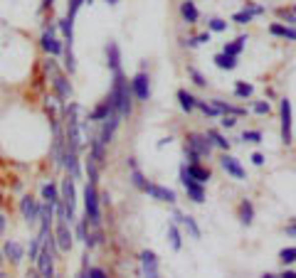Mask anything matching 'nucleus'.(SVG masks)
<instances>
[{"label": "nucleus", "instance_id": "1", "mask_svg": "<svg viewBox=\"0 0 296 278\" xmlns=\"http://www.w3.org/2000/svg\"><path fill=\"white\" fill-rule=\"evenodd\" d=\"M106 101H109L111 111H116L121 118L131 116V111H133V94H131V84L126 82L124 71H113V86Z\"/></svg>", "mask_w": 296, "mask_h": 278}, {"label": "nucleus", "instance_id": "2", "mask_svg": "<svg viewBox=\"0 0 296 278\" xmlns=\"http://www.w3.org/2000/svg\"><path fill=\"white\" fill-rule=\"evenodd\" d=\"M52 246H55V239L44 237V244L40 254H37V276L40 278H55V256H52Z\"/></svg>", "mask_w": 296, "mask_h": 278}, {"label": "nucleus", "instance_id": "3", "mask_svg": "<svg viewBox=\"0 0 296 278\" xmlns=\"http://www.w3.org/2000/svg\"><path fill=\"white\" fill-rule=\"evenodd\" d=\"M84 209H86V222L99 226V222H101L99 195H97V185H92V182H86V187H84Z\"/></svg>", "mask_w": 296, "mask_h": 278}, {"label": "nucleus", "instance_id": "4", "mask_svg": "<svg viewBox=\"0 0 296 278\" xmlns=\"http://www.w3.org/2000/svg\"><path fill=\"white\" fill-rule=\"evenodd\" d=\"M180 182H183V187L188 190V197H190L193 202H197V205H202V202H205V187L190 178V172H188V167H185V165L180 167Z\"/></svg>", "mask_w": 296, "mask_h": 278}, {"label": "nucleus", "instance_id": "5", "mask_svg": "<svg viewBox=\"0 0 296 278\" xmlns=\"http://www.w3.org/2000/svg\"><path fill=\"white\" fill-rule=\"evenodd\" d=\"M151 79H148V74L146 71H139L136 77H133V82H131V94L139 98V101H148L151 96Z\"/></svg>", "mask_w": 296, "mask_h": 278}, {"label": "nucleus", "instance_id": "6", "mask_svg": "<svg viewBox=\"0 0 296 278\" xmlns=\"http://www.w3.org/2000/svg\"><path fill=\"white\" fill-rule=\"evenodd\" d=\"M188 150H193L197 158H202V155H210L212 150V143L208 140V136H202V133H190L188 136V145H185Z\"/></svg>", "mask_w": 296, "mask_h": 278}, {"label": "nucleus", "instance_id": "7", "mask_svg": "<svg viewBox=\"0 0 296 278\" xmlns=\"http://www.w3.org/2000/svg\"><path fill=\"white\" fill-rule=\"evenodd\" d=\"M294 116H291V101L289 98H284L282 101V140L289 145L291 143V121Z\"/></svg>", "mask_w": 296, "mask_h": 278}, {"label": "nucleus", "instance_id": "8", "mask_svg": "<svg viewBox=\"0 0 296 278\" xmlns=\"http://www.w3.org/2000/svg\"><path fill=\"white\" fill-rule=\"evenodd\" d=\"M141 266H143V276L146 278H161L158 276V256L153 251H141Z\"/></svg>", "mask_w": 296, "mask_h": 278}, {"label": "nucleus", "instance_id": "9", "mask_svg": "<svg viewBox=\"0 0 296 278\" xmlns=\"http://www.w3.org/2000/svg\"><path fill=\"white\" fill-rule=\"evenodd\" d=\"M55 244H57V249H59V251H70L72 249V232H70V224H67V222L57 224Z\"/></svg>", "mask_w": 296, "mask_h": 278}, {"label": "nucleus", "instance_id": "10", "mask_svg": "<svg viewBox=\"0 0 296 278\" xmlns=\"http://www.w3.org/2000/svg\"><path fill=\"white\" fill-rule=\"evenodd\" d=\"M119 113H109V118H104V128H101V133H99V140L104 143V145H109L113 138V133H116V128H119Z\"/></svg>", "mask_w": 296, "mask_h": 278}, {"label": "nucleus", "instance_id": "11", "mask_svg": "<svg viewBox=\"0 0 296 278\" xmlns=\"http://www.w3.org/2000/svg\"><path fill=\"white\" fill-rule=\"evenodd\" d=\"M20 212H22L25 222H35V219H40V205H37L32 197H22V199H20Z\"/></svg>", "mask_w": 296, "mask_h": 278}, {"label": "nucleus", "instance_id": "12", "mask_svg": "<svg viewBox=\"0 0 296 278\" xmlns=\"http://www.w3.org/2000/svg\"><path fill=\"white\" fill-rule=\"evenodd\" d=\"M262 13H264V8H262V5H252V3H247V8H244L242 13L232 15V22H237V25H247V22H252L254 15H262Z\"/></svg>", "mask_w": 296, "mask_h": 278}, {"label": "nucleus", "instance_id": "13", "mask_svg": "<svg viewBox=\"0 0 296 278\" xmlns=\"http://www.w3.org/2000/svg\"><path fill=\"white\" fill-rule=\"evenodd\" d=\"M143 192H148L153 199H161V202H175V192H173V190L161 187V185H153V182H148Z\"/></svg>", "mask_w": 296, "mask_h": 278}, {"label": "nucleus", "instance_id": "14", "mask_svg": "<svg viewBox=\"0 0 296 278\" xmlns=\"http://www.w3.org/2000/svg\"><path fill=\"white\" fill-rule=\"evenodd\" d=\"M220 165L225 167L227 175H232V178H237V180H244V167L240 165V160H237V158H232V155H225V158L220 160Z\"/></svg>", "mask_w": 296, "mask_h": 278}, {"label": "nucleus", "instance_id": "15", "mask_svg": "<svg viewBox=\"0 0 296 278\" xmlns=\"http://www.w3.org/2000/svg\"><path fill=\"white\" fill-rule=\"evenodd\" d=\"M106 62H109L111 71H121V49H119L116 42L106 44Z\"/></svg>", "mask_w": 296, "mask_h": 278}, {"label": "nucleus", "instance_id": "16", "mask_svg": "<svg viewBox=\"0 0 296 278\" xmlns=\"http://www.w3.org/2000/svg\"><path fill=\"white\" fill-rule=\"evenodd\" d=\"M3 256H8L13 264H20V261H22V256H25V249H22V244H20V241H8V244H5V249H3Z\"/></svg>", "mask_w": 296, "mask_h": 278}, {"label": "nucleus", "instance_id": "17", "mask_svg": "<svg viewBox=\"0 0 296 278\" xmlns=\"http://www.w3.org/2000/svg\"><path fill=\"white\" fill-rule=\"evenodd\" d=\"M59 163H64V167L70 170L72 180H74V178H79V160H77V153H74V150H64Z\"/></svg>", "mask_w": 296, "mask_h": 278}, {"label": "nucleus", "instance_id": "18", "mask_svg": "<svg viewBox=\"0 0 296 278\" xmlns=\"http://www.w3.org/2000/svg\"><path fill=\"white\" fill-rule=\"evenodd\" d=\"M42 47H44V52H50V55H62V49H64V47H62V42L52 35V30L42 35Z\"/></svg>", "mask_w": 296, "mask_h": 278}, {"label": "nucleus", "instance_id": "19", "mask_svg": "<svg viewBox=\"0 0 296 278\" xmlns=\"http://www.w3.org/2000/svg\"><path fill=\"white\" fill-rule=\"evenodd\" d=\"M188 167V172H190V178L195 182H200V185H205V182L210 180V170H205V167H200L195 163V165H185Z\"/></svg>", "mask_w": 296, "mask_h": 278}, {"label": "nucleus", "instance_id": "20", "mask_svg": "<svg viewBox=\"0 0 296 278\" xmlns=\"http://www.w3.org/2000/svg\"><path fill=\"white\" fill-rule=\"evenodd\" d=\"M212 106L217 109V113H230V116H242L244 113V109H237V106H232V104H225V101H220V98H215L212 101Z\"/></svg>", "mask_w": 296, "mask_h": 278}, {"label": "nucleus", "instance_id": "21", "mask_svg": "<svg viewBox=\"0 0 296 278\" xmlns=\"http://www.w3.org/2000/svg\"><path fill=\"white\" fill-rule=\"evenodd\" d=\"M175 219L183 224L185 229H188V232H190V234H193L195 239H200V226L195 224V219H193L190 214H175Z\"/></svg>", "mask_w": 296, "mask_h": 278}, {"label": "nucleus", "instance_id": "22", "mask_svg": "<svg viewBox=\"0 0 296 278\" xmlns=\"http://www.w3.org/2000/svg\"><path fill=\"white\" fill-rule=\"evenodd\" d=\"M180 15H183L188 22H197V17H200V13H197V8H195L193 0H185L183 5H180Z\"/></svg>", "mask_w": 296, "mask_h": 278}, {"label": "nucleus", "instance_id": "23", "mask_svg": "<svg viewBox=\"0 0 296 278\" xmlns=\"http://www.w3.org/2000/svg\"><path fill=\"white\" fill-rule=\"evenodd\" d=\"M109 113H116V111H111L109 101H104V104H99L97 109L89 113V121H104V118H109Z\"/></svg>", "mask_w": 296, "mask_h": 278}, {"label": "nucleus", "instance_id": "24", "mask_svg": "<svg viewBox=\"0 0 296 278\" xmlns=\"http://www.w3.org/2000/svg\"><path fill=\"white\" fill-rule=\"evenodd\" d=\"M55 86H57V94H59V98H70L72 86H70V82H67V77L55 74Z\"/></svg>", "mask_w": 296, "mask_h": 278}, {"label": "nucleus", "instance_id": "25", "mask_svg": "<svg viewBox=\"0 0 296 278\" xmlns=\"http://www.w3.org/2000/svg\"><path fill=\"white\" fill-rule=\"evenodd\" d=\"M244 44H247V37H237L235 42H230L225 44V49H222V55H230V57H240V52L244 49Z\"/></svg>", "mask_w": 296, "mask_h": 278}, {"label": "nucleus", "instance_id": "26", "mask_svg": "<svg viewBox=\"0 0 296 278\" xmlns=\"http://www.w3.org/2000/svg\"><path fill=\"white\" fill-rule=\"evenodd\" d=\"M240 219H242V224H247V226L254 222V207L249 199H244L240 205Z\"/></svg>", "mask_w": 296, "mask_h": 278}, {"label": "nucleus", "instance_id": "27", "mask_svg": "<svg viewBox=\"0 0 296 278\" xmlns=\"http://www.w3.org/2000/svg\"><path fill=\"white\" fill-rule=\"evenodd\" d=\"M178 101H180V109L190 113L193 109H195V101H197V98L193 96V94H188L185 89H180V91H178Z\"/></svg>", "mask_w": 296, "mask_h": 278}, {"label": "nucleus", "instance_id": "28", "mask_svg": "<svg viewBox=\"0 0 296 278\" xmlns=\"http://www.w3.org/2000/svg\"><path fill=\"white\" fill-rule=\"evenodd\" d=\"M220 69H235L237 67V57H230V55H217L212 59Z\"/></svg>", "mask_w": 296, "mask_h": 278}, {"label": "nucleus", "instance_id": "29", "mask_svg": "<svg viewBox=\"0 0 296 278\" xmlns=\"http://www.w3.org/2000/svg\"><path fill=\"white\" fill-rule=\"evenodd\" d=\"M42 197H44V202H47V205H57V202H59L57 185H52V182H50V185H44V187H42Z\"/></svg>", "mask_w": 296, "mask_h": 278}, {"label": "nucleus", "instance_id": "30", "mask_svg": "<svg viewBox=\"0 0 296 278\" xmlns=\"http://www.w3.org/2000/svg\"><path fill=\"white\" fill-rule=\"evenodd\" d=\"M208 140H210L212 145L222 148V150H227V148H230V140H227L222 133H217V131H208Z\"/></svg>", "mask_w": 296, "mask_h": 278}, {"label": "nucleus", "instance_id": "31", "mask_svg": "<svg viewBox=\"0 0 296 278\" xmlns=\"http://www.w3.org/2000/svg\"><path fill=\"white\" fill-rule=\"evenodd\" d=\"M168 237H170V246H173L175 251L183 246V239H180V232H178V226H175V224H170V226H168Z\"/></svg>", "mask_w": 296, "mask_h": 278}, {"label": "nucleus", "instance_id": "32", "mask_svg": "<svg viewBox=\"0 0 296 278\" xmlns=\"http://www.w3.org/2000/svg\"><path fill=\"white\" fill-rule=\"evenodd\" d=\"M252 91H254L252 84H247V82H237V84H235V94H237L240 98L252 96Z\"/></svg>", "mask_w": 296, "mask_h": 278}, {"label": "nucleus", "instance_id": "33", "mask_svg": "<svg viewBox=\"0 0 296 278\" xmlns=\"http://www.w3.org/2000/svg\"><path fill=\"white\" fill-rule=\"evenodd\" d=\"M131 182H133L139 190H146V185H148V180L143 178V172L139 170V167H133V170H131Z\"/></svg>", "mask_w": 296, "mask_h": 278}, {"label": "nucleus", "instance_id": "34", "mask_svg": "<svg viewBox=\"0 0 296 278\" xmlns=\"http://www.w3.org/2000/svg\"><path fill=\"white\" fill-rule=\"evenodd\" d=\"M205 42H210V32H202V35H197L193 40H188L185 47H200V44H205Z\"/></svg>", "mask_w": 296, "mask_h": 278}, {"label": "nucleus", "instance_id": "35", "mask_svg": "<svg viewBox=\"0 0 296 278\" xmlns=\"http://www.w3.org/2000/svg\"><path fill=\"white\" fill-rule=\"evenodd\" d=\"M195 109H200L205 116H217V109L212 104H208V101H195Z\"/></svg>", "mask_w": 296, "mask_h": 278}, {"label": "nucleus", "instance_id": "36", "mask_svg": "<svg viewBox=\"0 0 296 278\" xmlns=\"http://www.w3.org/2000/svg\"><path fill=\"white\" fill-rule=\"evenodd\" d=\"M294 259H296L294 246H289V249H284L282 254H279V261H282V264H294Z\"/></svg>", "mask_w": 296, "mask_h": 278}, {"label": "nucleus", "instance_id": "37", "mask_svg": "<svg viewBox=\"0 0 296 278\" xmlns=\"http://www.w3.org/2000/svg\"><path fill=\"white\" fill-rule=\"evenodd\" d=\"M208 25H210L212 32H225V30H227V22H225V20H220V17H212Z\"/></svg>", "mask_w": 296, "mask_h": 278}, {"label": "nucleus", "instance_id": "38", "mask_svg": "<svg viewBox=\"0 0 296 278\" xmlns=\"http://www.w3.org/2000/svg\"><path fill=\"white\" fill-rule=\"evenodd\" d=\"M59 28H62V32H64L67 42L72 44V28H74V20H62V22H59Z\"/></svg>", "mask_w": 296, "mask_h": 278}, {"label": "nucleus", "instance_id": "39", "mask_svg": "<svg viewBox=\"0 0 296 278\" xmlns=\"http://www.w3.org/2000/svg\"><path fill=\"white\" fill-rule=\"evenodd\" d=\"M242 140H249V143H262V133L259 131H244Z\"/></svg>", "mask_w": 296, "mask_h": 278}, {"label": "nucleus", "instance_id": "40", "mask_svg": "<svg viewBox=\"0 0 296 278\" xmlns=\"http://www.w3.org/2000/svg\"><path fill=\"white\" fill-rule=\"evenodd\" d=\"M271 111V106H269V101H257L254 104V113H259V116H264V113Z\"/></svg>", "mask_w": 296, "mask_h": 278}, {"label": "nucleus", "instance_id": "41", "mask_svg": "<svg viewBox=\"0 0 296 278\" xmlns=\"http://www.w3.org/2000/svg\"><path fill=\"white\" fill-rule=\"evenodd\" d=\"M86 276H89V278H109V276H106V271H104V268H99V266H92V268L86 271Z\"/></svg>", "mask_w": 296, "mask_h": 278}, {"label": "nucleus", "instance_id": "42", "mask_svg": "<svg viewBox=\"0 0 296 278\" xmlns=\"http://www.w3.org/2000/svg\"><path fill=\"white\" fill-rule=\"evenodd\" d=\"M188 74L193 77V82H195L197 86H205V84H208V82H205V77H202V74H200V71H197V69H193V67L188 69Z\"/></svg>", "mask_w": 296, "mask_h": 278}, {"label": "nucleus", "instance_id": "43", "mask_svg": "<svg viewBox=\"0 0 296 278\" xmlns=\"http://www.w3.org/2000/svg\"><path fill=\"white\" fill-rule=\"evenodd\" d=\"M286 30H289V28H284V25H271L269 32H271V35H277V37H286Z\"/></svg>", "mask_w": 296, "mask_h": 278}, {"label": "nucleus", "instance_id": "44", "mask_svg": "<svg viewBox=\"0 0 296 278\" xmlns=\"http://www.w3.org/2000/svg\"><path fill=\"white\" fill-rule=\"evenodd\" d=\"M77 234H79V239H82V241L86 239V219H82V222H79V226H77Z\"/></svg>", "mask_w": 296, "mask_h": 278}, {"label": "nucleus", "instance_id": "45", "mask_svg": "<svg viewBox=\"0 0 296 278\" xmlns=\"http://www.w3.org/2000/svg\"><path fill=\"white\" fill-rule=\"evenodd\" d=\"M235 123H237V118H235V116H225V118H222V125H225V128H232Z\"/></svg>", "mask_w": 296, "mask_h": 278}, {"label": "nucleus", "instance_id": "46", "mask_svg": "<svg viewBox=\"0 0 296 278\" xmlns=\"http://www.w3.org/2000/svg\"><path fill=\"white\" fill-rule=\"evenodd\" d=\"M252 163H254V165H264V155H262V153H254V155H252Z\"/></svg>", "mask_w": 296, "mask_h": 278}, {"label": "nucleus", "instance_id": "47", "mask_svg": "<svg viewBox=\"0 0 296 278\" xmlns=\"http://www.w3.org/2000/svg\"><path fill=\"white\" fill-rule=\"evenodd\" d=\"M286 232H289V237H294V234H296V224L291 222V224H289V229H286Z\"/></svg>", "mask_w": 296, "mask_h": 278}, {"label": "nucleus", "instance_id": "48", "mask_svg": "<svg viewBox=\"0 0 296 278\" xmlns=\"http://www.w3.org/2000/svg\"><path fill=\"white\" fill-rule=\"evenodd\" d=\"M279 278H296V273H294V271H286V273H282Z\"/></svg>", "mask_w": 296, "mask_h": 278}, {"label": "nucleus", "instance_id": "49", "mask_svg": "<svg viewBox=\"0 0 296 278\" xmlns=\"http://www.w3.org/2000/svg\"><path fill=\"white\" fill-rule=\"evenodd\" d=\"M3 229H5V217L0 214V234H3Z\"/></svg>", "mask_w": 296, "mask_h": 278}, {"label": "nucleus", "instance_id": "50", "mask_svg": "<svg viewBox=\"0 0 296 278\" xmlns=\"http://www.w3.org/2000/svg\"><path fill=\"white\" fill-rule=\"evenodd\" d=\"M262 278H279V276H274V273H264Z\"/></svg>", "mask_w": 296, "mask_h": 278}, {"label": "nucleus", "instance_id": "51", "mask_svg": "<svg viewBox=\"0 0 296 278\" xmlns=\"http://www.w3.org/2000/svg\"><path fill=\"white\" fill-rule=\"evenodd\" d=\"M106 3H111V5H116V3H119V0H106Z\"/></svg>", "mask_w": 296, "mask_h": 278}, {"label": "nucleus", "instance_id": "52", "mask_svg": "<svg viewBox=\"0 0 296 278\" xmlns=\"http://www.w3.org/2000/svg\"><path fill=\"white\" fill-rule=\"evenodd\" d=\"M30 278H40V276H37V273H30Z\"/></svg>", "mask_w": 296, "mask_h": 278}, {"label": "nucleus", "instance_id": "53", "mask_svg": "<svg viewBox=\"0 0 296 278\" xmlns=\"http://www.w3.org/2000/svg\"><path fill=\"white\" fill-rule=\"evenodd\" d=\"M0 261H3V251H0Z\"/></svg>", "mask_w": 296, "mask_h": 278}, {"label": "nucleus", "instance_id": "54", "mask_svg": "<svg viewBox=\"0 0 296 278\" xmlns=\"http://www.w3.org/2000/svg\"><path fill=\"white\" fill-rule=\"evenodd\" d=\"M84 3H92V0H84Z\"/></svg>", "mask_w": 296, "mask_h": 278}]
</instances>
